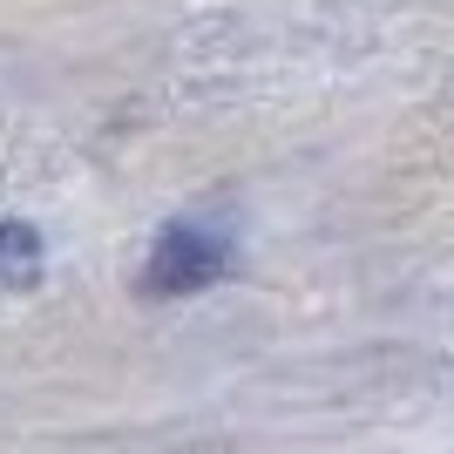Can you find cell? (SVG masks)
I'll return each instance as SVG.
<instances>
[{
  "label": "cell",
  "mask_w": 454,
  "mask_h": 454,
  "mask_svg": "<svg viewBox=\"0 0 454 454\" xmlns=\"http://www.w3.org/2000/svg\"><path fill=\"white\" fill-rule=\"evenodd\" d=\"M231 238L210 224H163L150 245V265H143V299H190L231 271Z\"/></svg>",
  "instance_id": "6da1fadb"
},
{
  "label": "cell",
  "mask_w": 454,
  "mask_h": 454,
  "mask_svg": "<svg viewBox=\"0 0 454 454\" xmlns=\"http://www.w3.org/2000/svg\"><path fill=\"white\" fill-rule=\"evenodd\" d=\"M35 278H41V231L0 217V285L20 292V285H35Z\"/></svg>",
  "instance_id": "7a4b0ae2"
}]
</instances>
